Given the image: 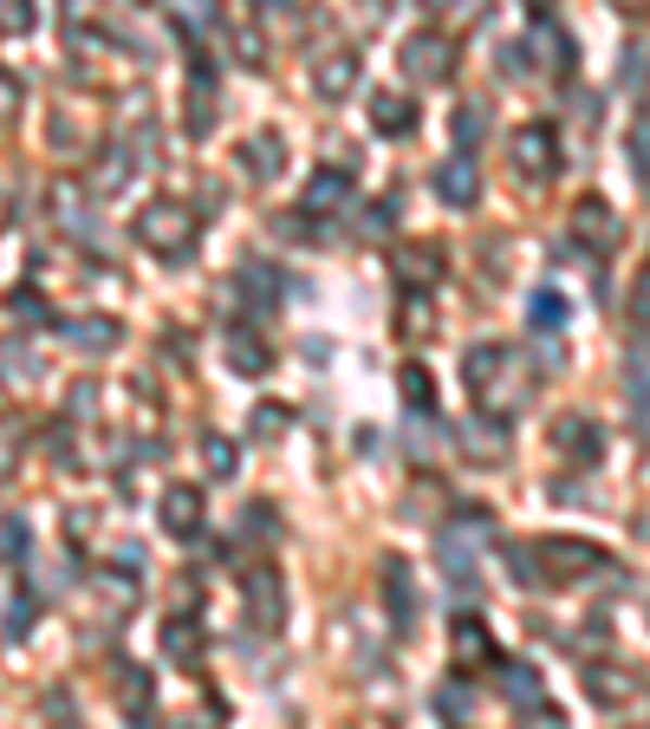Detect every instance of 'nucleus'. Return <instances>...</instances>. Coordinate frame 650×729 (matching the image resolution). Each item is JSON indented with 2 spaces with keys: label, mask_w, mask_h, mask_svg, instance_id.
Returning <instances> with one entry per match:
<instances>
[{
  "label": "nucleus",
  "mask_w": 650,
  "mask_h": 729,
  "mask_svg": "<svg viewBox=\"0 0 650 729\" xmlns=\"http://www.w3.org/2000/svg\"><path fill=\"white\" fill-rule=\"evenodd\" d=\"M508 156H514V169H521L527 183H547V176L560 169V137H553L547 124H521L514 143H508Z\"/></svg>",
  "instance_id": "10"
},
{
  "label": "nucleus",
  "mask_w": 650,
  "mask_h": 729,
  "mask_svg": "<svg viewBox=\"0 0 650 729\" xmlns=\"http://www.w3.org/2000/svg\"><path fill=\"white\" fill-rule=\"evenodd\" d=\"M443 274H449V254H443L436 241H404V248H391V280H397L404 293H430V287H443Z\"/></svg>",
  "instance_id": "7"
},
{
  "label": "nucleus",
  "mask_w": 650,
  "mask_h": 729,
  "mask_svg": "<svg viewBox=\"0 0 650 729\" xmlns=\"http://www.w3.org/2000/svg\"><path fill=\"white\" fill-rule=\"evenodd\" d=\"M488 535V521H482V508H462V521H449L443 535H436V561H443V574L469 593L475 587V541Z\"/></svg>",
  "instance_id": "5"
},
{
  "label": "nucleus",
  "mask_w": 650,
  "mask_h": 729,
  "mask_svg": "<svg viewBox=\"0 0 650 729\" xmlns=\"http://www.w3.org/2000/svg\"><path fill=\"white\" fill-rule=\"evenodd\" d=\"M456 137H462V143H475V137H482V104H462V117H456Z\"/></svg>",
  "instance_id": "43"
},
{
  "label": "nucleus",
  "mask_w": 650,
  "mask_h": 729,
  "mask_svg": "<svg viewBox=\"0 0 650 729\" xmlns=\"http://www.w3.org/2000/svg\"><path fill=\"white\" fill-rule=\"evenodd\" d=\"M619 235H625V222H619V209L606 196H579L573 202V241L579 248H612Z\"/></svg>",
  "instance_id": "11"
},
{
  "label": "nucleus",
  "mask_w": 650,
  "mask_h": 729,
  "mask_svg": "<svg viewBox=\"0 0 650 729\" xmlns=\"http://www.w3.org/2000/svg\"><path fill=\"white\" fill-rule=\"evenodd\" d=\"M397 59H404V78H417V85H443V78L456 72V39H449V33H410Z\"/></svg>",
  "instance_id": "8"
},
{
  "label": "nucleus",
  "mask_w": 650,
  "mask_h": 729,
  "mask_svg": "<svg viewBox=\"0 0 650 729\" xmlns=\"http://www.w3.org/2000/svg\"><path fill=\"white\" fill-rule=\"evenodd\" d=\"M625 385H632V398H645V391H650V352H632V372H625Z\"/></svg>",
  "instance_id": "41"
},
{
  "label": "nucleus",
  "mask_w": 650,
  "mask_h": 729,
  "mask_svg": "<svg viewBox=\"0 0 650 729\" xmlns=\"http://www.w3.org/2000/svg\"><path fill=\"white\" fill-rule=\"evenodd\" d=\"M397 385H404V404H410V411H436V391H430V372H423V365H404Z\"/></svg>",
  "instance_id": "33"
},
{
  "label": "nucleus",
  "mask_w": 650,
  "mask_h": 729,
  "mask_svg": "<svg viewBox=\"0 0 650 729\" xmlns=\"http://www.w3.org/2000/svg\"><path fill=\"white\" fill-rule=\"evenodd\" d=\"M241 606H247L254 632H280L286 626V580H280V567H247L241 574Z\"/></svg>",
  "instance_id": "6"
},
{
  "label": "nucleus",
  "mask_w": 650,
  "mask_h": 729,
  "mask_svg": "<svg viewBox=\"0 0 650 729\" xmlns=\"http://www.w3.org/2000/svg\"><path fill=\"white\" fill-rule=\"evenodd\" d=\"M527 7H534V13H547V7H553V0H527Z\"/></svg>",
  "instance_id": "49"
},
{
  "label": "nucleus",
  "mask_w": 650,
  "mask_h": 729,
  "mask_svg": "<svg viewBox=\"0 0 650 729\" xmlns=\"http://www.w3.org/2000/svg\"><path fill=\"white\" fill-rule=\"evenodd\" d=\"M202 463H208V476H234L241 469V450L228 437H202Z\"/></svg>",
  "instance_id": "34"
},
{
  "label": "nucleus",
  "mask_w": 650,
  "mask_h": 729,
  "mask_svg": "<svg viewBox=\"0 0 650 729\" xmlns=\"http://www.w3.org/2000/svg\"><path fill=\"white\" fill-rule=\"evenodd\" d=\"M26 26H33V0H7V33L20 39Z\"/></svg>",
  "instance_id": "44"
},
{
  "label": "nucleus",
  "mask_w": 650,
  "mask_h": 729,
  "mask_svg": "<svg viewBox=\"0 0 650 729\" xmlns=\"http://www.w3.org/2000/svg\"><path fill=\"white\" fill-rule=\"evenodd\" d=\"M0 541H7V567H20V561H26V548H33L26 515H7V521H0Z\"/></svg>",
  "instance_id": "36"
},
{
  "label": "nucleus",
  "mask_w": 650,
  "mask_h": 729,
  "mask_svg": "<svg viewBox=\"0 0 650 729\" xmlns=\"http://www.w3.org/2000/svg\"><path fill=\"white\" fill-rule=\"evenodd\" d=\"M195 209L189 202H176V196H156V202H143L137 209V241L150 248V254H163V261H189L195 254Z\"/></svg>",
  "instance_id": "2"
},
{
  "label": "nucleus",
  "mask_w": 650,
  "mask_h": 729,
  "mask_svg": "<svg viewBox=\"0 0 650 729\" xmlns=\"http://www.w3.org/2000/svg\"><path fill=\"white\" fill-rule=\"evenodd\" d=\"M527 46H534V59H540L547 72H573V59H579V52H573V39H566L560 26H540Z\"/></svg>",
  "instance_id": "24"
},
{
  "label": "nucleus",
  "mask_w": 650,
  "mask_h": 729,
  "mask_svg": "<svg viewBox=\"0 0 650 729\" xmlns=\"http://www.w3.org/2000/svg\"><path fill=\"white\" fill-rule=\"evenodd\" d=\"M59 332H65V345L85 352V359H104V352H117V339H124V326H117L111 313H78V319H65Z\"/></svg>",
  "instance_id": "17"
},
{
  "label": "nucleus",
  "mask_w": 650,
  "mask_h": 729,
  "mask_svg": "<svg viewBox=\"0 0 650 729\" xmlns=\"http://www.w3.org/2000/svg\"><path fill=\"white\" fill-rule=\"evenodd\" d=\"M462 378H469V391H475V404H482V411L514 417V411H527V404H534V372H527V359H521V352H508V345H469Z\"/></svg>",
  "instance_id": "1"
},
{
  "label": "nucleus",
  "mask_w": 650,
  "mask_h": 729,
  "mask_svg": "<svg viewBox=\"0 0 650 729\" xmlns=\"http://www.w3.org/2000/svg\"><path fill=\"white\" fill-rule=\"evenodd\" d=\"M371 124H378L384 137H410V130H417V104L397 98V91H384V98H371Z\"/></svg>",
  "instance_id": "23"
},
{
  "label": "nucleus",
  "mask_w": 650,
  "mask_h": 729,
  "mask_svg": "<svg viewBox=\"0 0 650 729\" xmlns=\"http://www.w3.org/2000/svg\"><path fill=\"white\" fill-rule=\"evenodd\" d=\"M215 124V91H208V72H195V91H189V130L202 137Z\"/></svg>",
  "instance_id": "32"
},
{
  "label": "nucleus",
  "mask_w": 650,
  "mask_h": 729,
  "mask_svg": "<svg viewBox=\"0 0 650 729\" xmlns=\"http://www.w3.org/2000/svg\"><path fill=\"white\" fill-rule=\"evenodd\" d=\"M130 169H137V163H130V150H111V156L91 169V189H98V196H111V189H124V183H130Z\"/></svg>",
  "instance_id": "30"
},
{
  "label": "nucleus",
  "mask_w": 650,
  "mask_h": 729,
  "mask_svg": "<svg viewBox=\"0 0 650 729\" xmlns=\"http://www.w3.org/2000/svg\"><path fill=\"white\" fill-rule=\"evenodd\" d=\"M241 163H247V176H260V183H267V176L280 169V143L260 130V137H247V143H241Z\"/></svg>",
  "instance_id": "25"
},
{
  "label": "nucleus",
  "mask_w": 650,
  "mask_h": 729,
  "mask_svg": "<svg viewBox=\"0 0 650 729\" xmlns=\"http://www.w3.org/2000/svg\"><path fill=\"white\" fill-rule=\"evenodd\" d=\"M7 306H13V319H26V326H39V319H46V300H39V293H26V287H20Z\"/></svg>",
  "instance_id": "39"
},
{
  "label": "nucleus",
  "mask_w": 650,
  "mask_h": 729,
  "mask_svg": "<svg viewBox=\"0 0 650 729\" xmlns=\"http://www.w3.org/2000/svg\"><path fill=\"white\" fill-rule=\"evenodd\" d=\"M378 593H384V613H391V626L397 632H410L417 626V580H410V561H384V574H378Z\"/></svg>",
  "instance_id": "16"
},
{
  "label": "nucleus",
  "mask_w": 650,
  "mask_h": 729,
  "mask_svg": "<svg viewBox=\"0 0 650 729\" xmlns=\"http://www.w3.org/2000/svg\"><path fill=\"white\" fill-rule=\"evenodd\" d=\"M254 7H260V13H280V7H293V0H254Z\"/></svg>",
  "instance_id": "48"
},
{
  "label": "nucleus",
  "mask_w": 650,
  "mask_h": 729,
  "mask_svg": "<svg viewBox=\"0 0 650 729\" xmlns=\"http://www.w3.org/2000/svg\"><path fill=\"white\" fill-rule=\"evenodd\" d=\"M534 548H540V580L547 587H579V580H592V574L612 567V554L592 548V541H579V535H547Z\"/></svg>",
  "instance_id": "3"
},
{
  "label": "nucleus",
  "mask_w": 650,
  "mask_h": 729,
  "mask_svg": "<svg viewBox=\"0 0 650 729\" xmlns=\"http://www.w3.org/2000/svg\"><path fill=\"white\" fill-rule=\"evenodd\" d=\"M163 528H169L176 541H189V535L202 528V489H189V482L169 489V495H163Z\"/></svg>",
  "instance_id": "22"
},
{
  "label": "nucleus",
  "mask_w": 650,
  "mask_h": 729,
  "mask_svg": "<svg viewBox=\"0 0 650 729\" xmlns=\"http://www.w3.org/2000/svg\"><path fill=\"white\" fill-rule=\"evenodd\" d=\"M163 652H169V658H195V652H202V626L176 613V619L163 626Z\"/></svg>",
  "instance_id": "28"
},
{
  "label": "nucleus",
  "mask_w": 650,
  "mask_h": 729,
  "mask_svg": "<svg viewBox=\"0 0 650 729\" xmlns=\"http://www.w3.org/2000/svg\"><path fill=\"white\" fill-rule=\"evenodd\" d=\"M391 228H397V196H384V202L365 209V235H391Z\"/></svg>",
  "instance_id": "38"
},
{
  "label": "nucleus",
  "mask_w": 650,
  "mask_h": 729,
  "mask_svg": "<svg viewBox=\"0 0 650 729\" xmlns=\"http://www.w3.org/2000/svg\"><path fill=\"white\" fill-rule=\"evenodd\" d=\"M436 196H443L449 209H475V202H482V169H475L469 150H456V156L436 163Z\"/></svg>",
  "instance_id": "13"
},
{
  "label": "nucleus",
  "mask_w": 650,
  "mask_h": 729,
  "mask_svg": "<svg viewBox=\"0 0 650 729\" xmlns=\"http://www.w3.org/2000/svg\"><path fill=\"white\" fill-rule=\"evenodd\" d=\"M91 404H98V385H78L72 391V417H91Z\"/></svg>",
  "instance_id": "46"
},
{
  "label": "nucleus",
  "mask_w": 650,
  "mask_h": 729,
  "mask_svg": "<svg viewBox=\"0 0 650 729\" xmlns=\"http://www.w3.org/2000/svg\"><path fill=\"white\" fill-rule=\"evenodd\" d=\"M547 443H553V456L573 463V469H599V456H606V430H599V417H586V411H560V417L547 424Z\"/></svg>",
  "instance_id": "4"
},
{
  "label": "nucleus",
  "mask_w": 650,
  "mask_h": 729,
  "mask_svg": "<svg viewBox=\"0 0 650 729\" xmlns=\"http://www.w3.org/2000/svg\"><path fill=\"white\" fill-rule=\"evenodd\" d=\"M352 85H358V52H326V59L313 65V91H319V98L339 104Z\"/></svg>",
  "instance_id": "20"
},
{
  "label": "nucleus",
  "mask_w": 650,
  "mask_h": 729,
  "mask_svg": "<svg viewBox=\"0 0 650 729\" xmlns=\"http://www.w3.org/2000/svg\"><path fill=\"white\" fill-rule=\"evenodd\" d=\"M228 365H234L241 378H260V372L273 365V352H267V339H260L254 326H228Z\"/></svg>",
  "instance_id": "21"
},
{
  "label": "nucleus",
  "mask_w": 650,
  "mask_h": 729,
  "mask_svg": "<svg viewBox=\"0 0 650 729\" xmlns=\"http://www.w3.org/2000/svg\"><path fill=\"white\" fill-rule=\"evenodd\" d=\"M299 209H306V215H345V209H352V163L319 169V176L299 189Z\"/></svg>",
  "instance_id": "14"
},
{
  "label": "nucleus",
  "mask_w": 650,
  "mask_h": 729,
  "mask_svg": "<svg viewBox=\"0 0 650 729\" xmlns=\"http://www.w3.org/2000/svg\"><path fill=\"white\" fill-rule=\"evenodd\" d=\"M430 704H436V717H449V724H462V717L475 711V691H469L462 678H449V684H436V697H430Z\"/></svg>",
  "instance_id": "29"
},
{
  "label": "nucleus",
  "mask_w": 650,
  "mask_h": 729,
  "mask_svg": "<svg viewBox=\"0 0 650 729\" xmlns=\"http://www.w3.org/2000/svg\"><path fill=\"white\" fill-rule=\"evenodd\" d=\"M632 169H638V183H650V124L632 130Z\"/></svg>",
  "instance_id": "40"
},
{
  "label": "nucleus",
  "mask_w": 650,
  "mask_h": 729,
  "mask_svg": "<svg viewBox=\"0 0 650 729\" xmlns=\"http://www.w3.org/2000/svg\"><path fill=\"white\" fill-rule=\"evenodd\" d=\"M632 319H645V326H650V267L632 280Z\"/></svg>",
  "instance_id": "42"
},
{
  "label": "nucleus",
  "mask_w": 650,
  "mask_h": 729,
  "mask_svg": "<svg viewBox=\"0 0 650 729\" xmlns=\"http://www.w3.org/2000/svg\"><path fill=\"white\" fill-rule=\"evenodd\" d=\"M241 535H247V541H273V535H280L273 502H254V508H247V521H241Z\"/></svg>",
  "instance_id": "37"
},
{
  "label": "nucleus",
  "mask_w": 650,
  "mask_h": 729,
  "mask_svg": "<svg viewBox=\"0 0 650 729\" xmlns=\"http://www.w3.org/2000/svg\"><path fill=\"white\" fill-rule=\"evenodd\" d=\"M117 704L130 711V717H150V678L130 665V678H117Z\"/></svg>",
  "instance_id": "35"
},
{
  "label": "nucleus",
  "mask_w": 650,
  "mask_h": 729,
  "mask_svg": "<svg viewBox=\"0 0 650 729\" xmlns=\"http://www.w3.org/2000/svg\"><path fill=\"white\" fill-rule=\"evenodd\" d=\"M7 378H33V352H20V339L7 345Z\"/></svg>",
  "instance_id": "45"
},
{
  "label": "nucleus",
  "mask_w": 650,
  "mask_h": 729,
  "mask_svg": "<svg viewBox=\"0 0 650 729\" xmlns=\"http://www.w3.org/2000/svg\"><path fill=\"white\" fill-rule=\"evenodd\" d=\"M638 691H645V678L632 665H586V697L599 711H625V704H638Z\"/></svg>",
  "instance_id": "12"
},
{
  "label": "nucleus",
  "mask_w": 650,
  "mask_h": 729,
  "mask_svg": "<svg viewBox=\"0 0 650 729\" xmlns=\"http://www.w3.org/2000/svg\"><path fill=\"white\" fill-rule=\"evenodd\" d=\"M234 306H247V313H273L280 306V274H273V261H241L234 267Z\"/></svg>",
  "instance_id": "15"
},
{
  "label": "nucleus",
  "mask_w": 650,
  "mask_h": 729,
  "mask_svg": "<svg viewBox=\"0 0 650 729\" xmlns=\"http://www.w3.org/2000/svg\"><path fill=\"white\" fill-rule=\"evenodd\" d=\"M286 430H293V411L286 404H254V437L260 443H280Z\"/></svg>",
  "instance_id": "31"
},
{
  "label": "nucleus",
  "mask_w": 650,
  "mask_h": 729,
  "mask_svg": "<svg viewBox=\"0 0 650 729\" xmlns=\"http://www.w3.org/2000/svg\"><path fill=\"white\" fill-rule=\"evenodd\" d=\"M619 13H650V0H612Z\"/></svg>",
  "instance_id": "47"
},
{
  "label": "nucleus",
  "mask_w": 650,
  "mask_h": 729,
  "mask_svg": "<svg viewBox=\"0 0 650 729\" xmlns=\"http://www.w3.org/2000/svg\"><path fill=\"white\" fill-rule=\"evenodd\" d=\"M449 658H456V671H482V665H495V639H488V626L462 613V619L449 626Z\"/></svg>",
  "instance_id": "19"
},
{
  "label": "nucleus",
  "mask_w": 650,
  "mask_h": 729,
  "mask_svg": "<svg viewBox=\"0 0 650 729\" xmlns=\"http://www.w3.org/2000/svg\"><path fill=\"white\" fill-rule=\"evenodd\" d=\"M462 456H469L475 469H495V463L508 456V424H495V411L469 417V424H462Z\"/></svg>",
  "instance_id": "18"
},
{
  "label": "nucleus",
  "mask_w": 650,
  "mask_h": 729,
  "mask_svg": "<svg viewBox=\"0 0 650 729\" xmlns=\"http://www.w3.org/2000/svg\"><path fill=\"white\" fill-rule=\"evenodd\" d=\"M501 697H508V711L527 717V724H560V711L547 704V684H540L534 665H501Z\"/></svg>",
  "instance_id": "9"
},
{
  "label": "nucleus",
  "mask_w": 650,
  "mask_h": 729,
  "mask_svg": "<svg viewBox=\"0 0 650 729\" xmlns=\"http://www.w3.org/2000/svg\"><path fill=\"white\" fill-rule=\"evenodd\" d=\"M527 326H534V332H560V326H566V300L540 287V293L527 300Z\"/></svg>",
  "instance_id": "26"
},
{
  "label": "nucleus",
  "mask_w": 650,
  "mask_h": 729,
  "mask_svg": "<svg viewBox=\"0 0 650 729\" xmlns=\"http://www.w3.org/2000/svg\"><path fill=\"white\" fill-rule=\"evenodd\" d=\"M33 619H39V606L13 587V593H7V645H26V639H33Z\"/></svg>",
  "instance_id": "27"
},
{
  "label": "nucleus",
  "mask_w": 650,
  "mask_h": 729,
  "mask_svg": "<svg viewBox=\"0 0 650 729\" xmlns=\"http://www.w3.org/2000/svg\"><path fill=\"white\" fill-rule=\"evenodd\" d=\"M423 7H456V0H423Z\"/></svg>",
  "instance_id": "50"
}]
</instances>
